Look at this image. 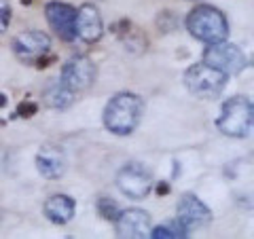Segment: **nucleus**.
Instances as JSON below:
<instances>
[{
	"label": "nucleus",
	"instance_id": "nucleus-13",
	"mask_svg": "<svg viewBox=\"0 0 254 239\" xmlns=\"http://www.w3.org/2000/svg\"><path fill=\"white\" fill-rule=\"evenodd\" d=\"M102 34H104V21L98 6L91 2L81 4V9L76 11V36L85 43H98Z\"/></svg>",
	"mask_w": 254,
	"mask_h": 239
},
{
	"label": "nucleus",
	"instance_id": "nucleus-23",
	"mask_svg": "<svg viewBox=\"0 0 254 239\" xmlns=\"http://www.w3.org/2000/svg\"><path fill=\"white\" fill-rule=\"evenodd\" d=\"M21 4H32V0H21Z\"/></svg>",
	"mask_w": 254,
	"mask_h": 239
},
{
	"label": "nucleus",
	"instance_id": "nucleus-14",
	"mask_svg": "<svg viewBox=\"0 0 254 239\" xmlns=\"http://www.w3.org/2000/svg\"><path fill=\"white\" fill-rule=\"evenodd\" d=\"M43 212L53 225H68V222L74 218L76 203H74V199L68 195H51L45 201Z\"/></svg>",
	"mask_w": 254,
	"mask_h": 239
},
{
	"label": "nucleus",
	"instance_id": "nucleus-11",
	"mask_svg": "<svg viewBox=\"0 0 254 239\" xmlns=\"http://www.w3.org/2000/svg\"><path fill=\"white\" fill-rule=\"evenodd\" d=\"M113 222H115L117 235L127 239L146 237L150 231V214L140 208H129V210L119 212V216Z\"/></svg>",
	"mask_w": 254,
	"mask_h": 239
},
{
	"label": "nucleus",
	"instance_id": "nucleus-6",
	"mask_svg": "<svg viewBox=\"0 0 254 239\" xmlns=\"http://www.w3.org/2000/svg\"><path fill=\"white\" fill-rule=\"evenodd\" d=\"M203 63L231 76V74H240L246 68V55L237 45H231L227 41L210 43L208 49L203 51Z\"/></svg>",
	"mask_w": 254,
	"mask_h": 239
},
{
	"label": "nucleus",
	"instance_id": "nucleus-16",
	"mask_svg": "<svg viewBox=\"0 0 254 239\" xmlns=\"http://www.w3.org/2000/svg\"><path fill=\"white\" fill-rule=\"evenodd\" d=\"M148 237H153V239H178V237L185 239V237H189V231L182 227L178 220H172V222H165V225L150 229Z\"/></svg>",
	"mask_w": 254,
	"mask_h": 239
},
{
	"label": "nucleus",
	"instance_id": "nucleus-9",
	"mask_svg": "<svg viewBox=\"0 0 254 239\" xmlns=\"http://www.w3.org/2000/svg\"><path fill=\"white\" fill-rule=\"evenodd\" d=\"M45 15H47V21H49L51 30L62 41L72 43L76 38V9L74 6L53 0V2L45 6Z\"/></svg>",
	"mask_w": 254,
	"mask_h": 239
},
{
	"label": "nucleus",
	"instance_id": "nucleus-12",
	"mask_svg": "<svg viewBox=\"0 0 254 239\" xmlns=\"http://www.w3.org/2000/svg\"><path fill=\"white\" fill-rule=\"evenodd\" d=\"M66 153L58 144H43L36 155V170L47 180H58L66 174Z\"/></svg>",
	"mask_w": 254,
	"mask_h": 239
},
{
	"label": "nucleus",
	"instance_id": "nucleus-19",
	"mask_svg": "<svg viewBox=\"0 0 254 239\" xmlns=\"http://www.w3.org/2000/svg\"><path fill=\"white\" fill-rule=\"evenodd\" d=\"M11 23V4L9 0H0V34L9 28Z\"/></svg>",
	"mask_w": 254,
	"mask_h": 239
},
{
	"label": "nucleus",
	"instance_id": "nucleus-21",
	"mask_svg": "<svg viewBox=\"0 0 254 239\" xmlns=\"http://www.w3.org/2000/svg\"><path fill=\"white\" fill-rule=\"evenodd\" d=\"M157 193L159 195H168L170 193V184H168V182H161V184L157 186Z\"/></svg>",
	"mask_w": 254,
	"mask_h": 239
},
{
	"label": "nucleus",
	"instance_id": "nucleus-17",
	"mask_svg": "<svg viewBox=\"0 0 254 239\" xmlns=\"http://www.w3.org/2000/svg\"><path fill=\"white\" fill-rule=\"evenodd\" d=\"M95 208H98L100 218H104L108 222H113L119 216V212H121V210L117 208V203L113 201V199H108V197H100L98 203H95Z\"/></svg>",
	"mask_w": 254,
	"mask_h": 239
},
{
	"label": "nucleus",
	"instance_id": "nucleus-5",
	"mask_svg": "<svg viewBox=\"0 0 254 239\" xmlns=\"http://www.w3.org/2000/svg\"><path fill=\"white\" fill-rule=\"evenodd\" d=\"M117 186L131 199H144L153 190V174L144 163L129 161L117 174Z\"/></svg>",
	"mask_w": 254,
	"mask_h": 239
},
{
	"label": "nucleus",
	"instance_id": "nucleus-15",
	"mask_svg": "<svg viewBox=\"0 0 254 239\" xmlns=\"http://www.w3.org/2000/svg\"><path fill=\"white\" fill-rule=\"evenodd\" d=\"M43 100H45V104L49 106V108L64 110V108L72 106V102H74V91L68 89V87L64 85L62 81H51L49 85L45 87Z\"/></svg>",
	"mask_w": 254,
	"mask_h": 239
},
{
	"label": "nucleus",
	"instance_id": "nucleus-3",
	"mask_svg": "<svg viewBox=\"0 0 254 239\" xmlns=\"http://www.w3.org/2000/svg\"><path fill=\"white\" fill-rule=\"evenodd\" d=\"M252 123H254L252 102L244 98V95H235V98L227 100L222 104L216 127L220 133L229 135V138H246L252 131Z\"/></svg>",
	"mask_w": 254,
	"mask_h": 239
},
{
	"label": "nucleus",
	"instance_id": "nucleus-1",
	"mask_svg": "<svg viewBox=\"0 0 254 239\" xmlns=\"http://www.w3.org/2000/svg\"><path fill=\"white\" fill-rule=\"evenodd\" d=\"M144 117V102L140 95L121 91L110 98L104 108V125L115 135H129Z\"/></svg>",
	"mask_w": 254,
	"mask_h": 239
},
{
	"label": "nucleus",
	"instance_id": "nucleus-20",
	"mask_svg": "<svg viewBox=\"0 0 254 239\" xmlns=\"http://www.w3.org/2000/svg\"><path fill=\"white\" fill-rule=\"evenodd\" d=\"M36 113H38V106L34 104V102H21V104L17 106V117H21V119H30Z\"/></svg>",
	"mask_w": 254,
	"mask_h": 239
},
{
	"label": "nucleus",
	"instance_id": "nucleus-22",
	"mask_svg": "<svg viewBox=\"0 0 254 239\" xmlns=\"http://www.w3.org/2000/svg\"><path fill=\"white\" fill-rule=\"evenodd\" d=\"M2 106H6V95L0 93V108H2Z\"/></svg>",
	"mask_w": 254,
	"mask_h": 239
},
{
	"label": "nucleus",
	"instance_id": "nucleus-7",
	"mask_svg": "<svg viewBox=\"0 0 254 239\" xmlns=\"http://www.w3.org/2000/svg\"><path fill=\"white\" fill-rule=\"evenodd\" d=\"M60 81L74 93L89 89L95 83V63L87 55H74L64 63Z\"/></svg>",
	"mask_w": 254,
	"mask_h": 239
},
{
	"label": "nucleus",
	"instance_id": "nucleus-10",
	"mask_svg": "<svg viewBox=\"0 0 254 239\" xmlns=\"http://www.w3.org/2000/svg\"><path fill=\"white\" fill-rule=\"evenodd\" d=\"M51 49V38L41 30H28L15 36L13 41V51L19 60L23 61H36L43 55H47Z\"/></svg>",
	"mask_w": 254,
	"mask_h": 239
},
{
	"label": "nucleus",
	"instance_id": "nucleus-4",
	"mask_svg": "<svg viewBox=\"0 0 254 239\" xmlns=\"http://www.w3.org/2000/svg\"><path fill=\"white\" fill-rule=\"evenodd\" d=\"M229 76L220 70L208 66V63H195L185 72V85L187 89L201 100H214L218 98L225 89Z\"/></svg>",
	"mask_w": 254,
	"mask_h": 239
},
{
	"label": "nucleus",
	"instance_id": "nucleus-18",
	"mask_svg": "<svg viewBox=\"0 0 254 239\" xmlns=\"http://www.w3.org/2000/svg\"><path fill=\"white\" fill-rule=\"evenodd\" d=\"M157 26L161 28V32L168 34V32H172L178 26V17L172 11H163V13H159V17H157Z\"/></svg>",
	"mask_w": 254,
	"mask_h": 239
},
{
	"label": "nucleus",
	"instance_id": "nucleus-8",
	"mask_svg": "<svg viewBox=\"0 0 254 239\" xmlns=\"http://www.w3.org/2000/svg\"><path fill=\"white\" fill-rule=\"evenodd\" d=\"M176 220L187 231L201 229V227H208L212 222V210L197 195L187 193V195L180 197V201L176 205Z\"/></svg>",
	"mask_w": 254,
	"mask_h": 239
},
{
	"label": "nucleus",
	"instance_id": "nucleus-2",
	"mask_svg": "<svg viewBox=\"0 0 254 239\" xmlns=\"http://www.w3.org/2000/svg\"><path fill=\"white\" fill-rule=\"evenodd\" d=\"M187 30L201 43H220L229 36V21L216 6L199 4L187 15Z\"/></svg>",
	"mask_w": 254,
	"mask_h": 239
}]
</instances>
